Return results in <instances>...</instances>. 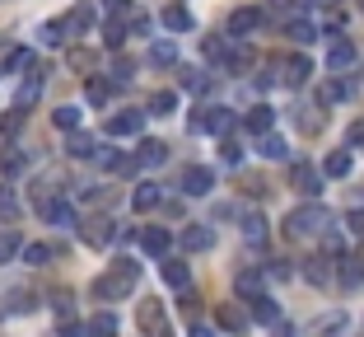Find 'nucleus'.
<instances>
[{"mask_svg": "<svg viewBox=\"0 0 364 337\" xmlns=\"http://www.w3.org/2000/svg\"><path fill=\"white\" fill-rule=\"evenodd\" d=\"M350 145H364V122H355V127H350Z\"/></svg>", "mask_w": 364, "mask_h": 337, "instance_id": "nucleus-52", "label": "nucleus"}, {"mask_svg": "<svg viewBox=\"0 0 364 337\" xmlns=\"http://www.w3.org/2000/svg\"><path fill=\"white\" fill-rule=\"evenodd\" d=\"M327 5H332V0H327Z\"/></svg>", "mask_w": 364, "mask_h": 337, "instance_id": "nucleus-58", "label": "nucleus"}, {"mask_svg": "<svg viewBox=\"0 0 364 337\" xmlns=\"http://www.w3.org/2000/svg\"><path fill=\"white\" fill-rule=\"evenodd\" d=\"M187 337H215V328H205V323H196V328H192V333H187Z\"/></svg>", "mask_w": 364, "mask_h": 337, "instance_id": "nucleus-53", "label": "nucleus"}, {"mask_svg": "<svg viewBox=\"0 0 364 337\" xmlns=\"http://www.w3.org/2000/svg\"><path fill=\"white\" fill-rule=\"evenodd\" d=\"M327 225H332V216H327V207H322V202H304V207H294L285 216V234H289V239H313V234H327Z\"/></svg>", "mask_w": 364, "mask_h": 337, "instance_id": "nucleus-2", "label": "nucleus"}, {"mask_svg": "<svg viewBox=\"0 0 364 337\" xmlns=\"http://www.w3.org/2000/svg\"><path fill=\"white\" fill-rule=\"evenodd\" d=\"M234 122H238L234 108H225V103H220V108H201L192 127L196 131H210V136H229V131H234Z\"/></svg>", "mask_w": 364, "mask_h": 337, "instance_id": "nucleus-5", "label": "nucleus"}, {"mask_svg": "<svg viewBox=\"0 0 364 337\" xmlns=\"http://www.w3.org/2000/svg\"><path fill=\"white\" fill-rule=\"evenodd\" d=\"M350 94H355V85H350V80H346V76H332L327 85L318 89V103H322V108H332V103H346Z\"/></svg>", "mask_w": 364, "mask_h": 337, "instance_id": "nucleus-17", "label": "nucleus"}, {"mask_svg": "<svg viewBox=\"0 0 364 337\" xmlns=\"http://www.w3.org/2000/svg\"><path fill=\"white\" fill-rule=\"evenodd\" d=\"M276 5H289V0H276Z\"/></svg>", "mask_w": 364, "mask_h": 337, "instance_id": "nucleus-56", "label": "nucleus"}, {"mask_svg": "<svg viewBox=\"0 0 364 337\" xmlns=\"http://www.w3.org/2000/svg\"><path fill=\"white\" fill-rule=\"evenodd\" d=\"M19 249H23V244H19V234H14V229H0V262H10Z\"/></svg>", "mask_w": 364, "mask_h": 337, "instance_id": "nucleus-43", "label": "nucleus"}, {"mask_svg": "<svg viewBox=\"0 0 364 337\" xmlns=\"http://www.w3.org/2000/svg\"><path fill=\"white\" fill-rule=\"evenodd\" d=\"M271 122H276V108H271V103H257V108H252V113L243 118V127L252 131V136H267Z\"/></svg>", "mask_w": 364, "mask_h": 337, "instance_id": "nucleus-25", "label": "nucleus"}, {"mask_svg": "<svg viewBox=\"0 0 364 337\" xmlns=\"http://www.w3.org/2000/svg\"><path fill=\"white\" fill-rule=\"evenodd\" d=\"M257 155H262V160H285L289 141H285V136H276V131H267V136H257Z\"/></svg>", "mask_w": 364, "mask_h": 337, "instance_id": "nucleus-28", "label": "nucleus"}, {"mask_svg": "<svg viewBox=\"0 0 364 337\" xmlns=\"http://www.w3.org/2000/svg\"><path fill=\"white\" fill-rule=\"evenodd\" d=\"M210 244H215L210 225H182V249H187V253H205Z\"/></svg>", "mask_w": 364, "mask_h": 337, "instance_id": "nucleus-19", "label": "nucleus"}, {"mask_svg": "<svg viewBox=\"0 0 364 337\" xmlns=\"http://www.w3.org/2000/svg\"><path fill=\"white\" fill-rule=\"evenodd\" d=\"M164 28H168V33H192L196 19H192L187 5H168V10H164Z\"/></svg>", "mask_w": 364, "mask_h": 337, "instance_id": "nucleus-24", "label": "nucleus"}, {"mask_svg": "<svg viewBox=\"0 0 364 337\" xmlns=\"http://www.w3.org/2000/svg\"><path fill=\"white\" fill-rule=\"evenodd\" d=\"M38 98H43V76L33 71V80H23V89H19V103H14V108H28V103H38Z\"/></svg>", "mask_w": 364, "mask_h": 337, "instance_id": "nucleus-38", "label": "nucleus"}, {"mask_svg": "<svg viewBox=\"0 0 364 337\" xmlns=\"http://www.w3.org/2000/svg\"><path fill=\"white\" fill-rule=\"evenodd\" d=\"M164 202V192H159V183H136V192H131V207L145 216V211H154Z\"/></svg>", "mask_w": 364, "mask_h": 337, "instance_id": "nucleus-23", "label": "nucleus"}, {"mask_svg": "<svg viewBox=\"0 0 364 337\" xmlns=\"http://www.w3.org/2000/svg\"><path fill=\"white\" fill-rule=\"evenodd\" d=\"M127 38H131V14H107L103 19V47L107 52H122Z\"/></svg>", "mask_w": 364, "mask_h": 337, "instance_id": "nucleus-10", "label": "nucleus"}, {"mask_svg": "<svg viewBox=\"0 0 364 337\" xmlns=\"http://www.w3.org/2000/svg\"><path fill=\"white\" fill-rule=\"evenodd\" d=\"M136 323H140V333L145 337H173V328H168V314H164V300H140V309H136Z\"/></svg>", "mask_w": 364, "mask_h": 337, "instance_id": "nucleus-3", "label": "nucleus"}, {"mask_svg": "<svg viewBox=\"0 0 364 337\" xmlns=\"http://www.w3.org/2000/svg\"><path fill=\"white\" fill-rule=\"evenodd\" d=\"M43 216L52 220L56 229H80V211L70 207V202H61V197H52V202H47V207H43Z\"/></svg>", "mask_w": 364, "mask_h": 337, "instance_id": "nucleus-13", "label": "nucleus"}, {"mask_svg": "<svg viewBox=\"0 0 364 337\" xmlns=\"http://www.w3.org/2000/svg\"><path fill=\"white\" fill-rule=\"evenodd\" d=\"M309 76H313V61H309L304 52H294V56L285 61V76H280V80H285L289 89H299V85H309Z\"/></svg>", "mask_w": 364, "mask_h": 337, "instance_id": "nucleus-18", "label": "nucleus"}, {"mask_svg": "<svg viewBox=\"0 0 364 337\" xmlns=\"http://www.w3.org/2000/svg\"><path fill=\"white\" fill-rule=\"evenodd\" d=\"M23 169H28V155H23L19 145H5V150H0V178H19Z\"/></svg>", "mask_w": 364, "mask_h": 337, "instance_id": "nucleus-22", "label": "nucleus"}, {"mask_svg": "<svg viewBox=\"0 0 364 337\" xmlns=\"http://www.w3.org/2000/svg\"><path fill=\"white\" fill-rule=\"evenodd\" d=\"M103 14H131V0H98Z\"/></svg>", "mask_w": 364, "mask_h": 337, "instance_id": "nucleus-49", "label": "nucleus"}, {"mask_svg": "<svg viewBox=\"0 0 364 337\" xmlns=\"http://www.w3.org/2000/svg\"><path fill=\"white\" fill-rule=\"evenodd\" d=\"M136 281H140V262L136 258H117V262H107V272L94 281V295L98 300H127L131 291H136Z\"/></svg>", "mask_w": 364, "mask_h": 337, "instance_id": "nucleus-1", "label": "nucleus"}, {"mask_svg": "<svg viewBox=\"0 0 364 337\" xmlns=\"http://www.w3.org/2000/svg\"><path fill=\"white\" fill-rule=\"evenodd\" d=\"M112 89H117V85H107V80H89V103H94V108H103L107 98H112Z\"/></svg>", "mask_w": 364, "mask_h": 337, "instance_id": "nucleus-41", "label": "nucleus"}, {"mask_svg": "<svg viewBox=\"0 0 364 337\" xmlns=\"http://www.w3.org/2000/svg\"><path fill=\"white\" fill-rule=\"evenodd\" d=\"M285 38H294L299 47H309L313 38H318V33H313V19H309V14H294V19H289V28H285Z\"/></svg>", "mask_w": 364, "mask_h": 337, "instance_id": "nucleus-31", "label": "nucleus"}, {"mask_svg": "<svg viewBox=\"0 0 364 337\" xmlns=\"http://www.w3.org/2000/svg\"><path fill=\"white\" fill-rule=\"evenodd\" d=\"M19 127H23V108H10L0 118V136H19Z\"/></svg>", "mask_w": 364, "mask_h": 337, "instance_id": "nucleus-46", "label": "nucleus"}, {"mask_svg": "<svg viewBox=\"0 0 364 337\" xmlns=\"http://www.w3.org/2000/svg\"><path fill=\"white\" fill-rule=\"evenodd\" d=\"M65 155H70V160H94V155H98V141H94V136H85V131H70Z\"/></svg>", "mask_w": 364, "mask_h": 337, "instance_id": "nucleus-27", "label": "nucleus"}, {"mask_svg": "<svg viewBox=\"0 0 364 337\" xmlns=\"http://www.w3.org/2000/svg\"><path fill=\"white\" fill-rule=\"evenodd\" d=\"M173 108H178V94H173V89H159V94L150 98V118H168Z\"/></svg>", "mask_w": 364, "mask_h": 337, "instance_id": "nucleus-36", "label": "nucleus"}, {"mask_svg": "<svg viewBox=\"0 0 364 337\" xmlns=\"http://www.w3.org/2000/svg\"><path fill=\"white\" fill-rule=\"evenodd\" d=\"M65 38H70V33H65V24L61 19H52V24H43V43L47 47H61Z\"/></svg>", "mask_w": 364, "mask_h": 337, "instance_id": "nucleus-42", "label": "nucleus"}, {"mask_svg": "<svg viewBox=\"0 0 364 337\" xmlns=\"http://www.w3.org/2000/svg\"><path fill=\"white\" fill-rule=\"evenodd\" d=\"M336 281L341 286H364V262L360 258H336Z\"/></svg>", "mask_w": 364, "mask_h": 337, "instance_id": "nucleus-29", "label": "nucleus"}, {"mask_svg": "<svg viewBox=\"0 0 364 337\" xmlns=\"http://www.w3.org/2000/svg\"><path fill=\"white\" fill-rule=\"evenodd\" d=\"M164 160H168V145H164V141H140V150H136V169H159Z\"/></svg>", "mask_w": 364, "mask_h": 337, "instance_id": "nucleus-21", "label": "nucleus"}, {"mask_svg": "<svg viewBox=\"0 0 364 337\" xmlns=\"http://www.w3.org/2000/svg\"><path fill=\"white\" fill-rule=\"evenodd\" d=\"M70 66H75V71H89V66H94V56H89V52H70Z\"/></svg>", "mask_w": 364, "mask_h": 337, "instance_id": "nucleus-51", "label": "nucleus"}, {"mask_svg": "<svg viewBox=\"0 0 364 337\" xmlns=\"http://www.w3.org/2000/svg\"><path fill=\"white\" fill-rule=\"evenodd\" d=\"M215 323L225 328V333H247V323H252V318H247V309H243V305H220Z\"/></svg>", "mask_w": 364, "mask_h": 337, "instance_id": "nucleus-20", "label": "nucleus"}, {"mask_svg": "<svg viewBox=\"0 0 364 337\" xmlns=\"http://www.w3.org/2000/svg\"><path fill=\"white\" fill-rule=\"evenodd\" d=\"M289 183H294V192L299 197H309V202H318V192H322V174L313 169V164H294V174H289Z\"/></svg>", "mask_w": 364, "mask_h": 337, "instance_id": "nucleus-8", "label": "nucleus"}, {"mask_svg": "<svg viewBox=\"0 0 364 337\" xmlns=\"http://www.w3.org/2000/svg\"><path fill=\"white\" fill-rule=\"evenodd\" d=\"M159 272H164V281L173 286V291H187L192 286V267L182 258H159Z\"/></svg>", "mask_w": 364, "mask_h": 337, "instance_id": "nucleus-16", "label": "nucleus"}, {"mask_svg": "<svg viewBox=\"0 0 364 337\" xmlns=\"http://www.w3.org/2000/svg\"><path fill=\"white\" fill-rule=\"evenodd\" d=\"M238 295H247V300H252V295H262V276L257 272H238Z\"/></svg>", "mask_w": 364, "mask_h": 337, "instance_id": "nucleus-45", "label": "nucleus"}, {"mask_svg": "<svg viewBox=\"0 0 364 337\" xmlns=\"http://www.w3.org/2000/svg\"><path fill=\"white\" fill-rule=\"evenodd\" d=\"M215 187V169H205V164H187L182 169V192L187 197H205Z\"/></svg>", "mask_w": 364, "mask_h": 337, "instance_id": "nucleus-7", "label": "nucleus"}, {"mask_svg": "<svg viewBox=\"0 0 364 337\" xmlns=\"http://www.w3.org/2000/svg\"><path fill=\"white\" fill-rule=\"evenodd\" d=\"M350 150H332V155H327V160H322V174H327V178H346V174H350Z\"/></svg>", "mask_w": 364, "mask_h": 337, "instance_id": "nucleus-32", "label": "nucleus"}, {"mask_svg": "<svg viewBox=\"0 0 364 337\" xmlns=\"http://www.w3.org/2000/svg\"><path fill=\"white\" fill-rule=\"evenodd\" d=\"M313 333H318V337H336V333H346V314H341V309L322 314L318 323H313Z\"/></svg>", "mask_w": 364, "mask_h": 337, "instance_id": "nucleus-35", "label": "nucleus"}, {"mask_svg": "<svg viewBox=\"0 0 364 337\" xmlns=\"http://www.w3.org/2000/svg\"><path fill=\"white\" fill-rule=\"evenodd\" d=\"M173 61H178V43H173V38H159V43L150 47V66L164 71V66H173Z\"/></svg>", "mask_w": 364, "mask_h": 337, "instance_id": "nucleus-33", "label": "nucleus"}, {"mask_svg": "<svg viewBox=\"0 0 364 337\" xmlns=\"http://www.w3.org/2000/svg\"><path fill=\"white\" fill-rule=\"evenodd\" d=\"M19 258L28 262V267H47V262H52V249H47V244H23Z\"/></svg>", "mask_w": 364, "mask_h": 337, "instance_id": "nucleus-37", "label": "nucleus"}, {"mask_svg": "<svg viewBox=\"0 0 364 337\" xmlns=\"http://www.w3.org/2000/svg\"><path fill=\"white\" fill-rule=\"evenodd\" d=\"M61 24H65V33H70V38H85V33L94 28V5H89V0H80V5L65 14Z\"/></svg>", "mask_w": 364, "mask_h": 337, "instance_id": "nucleus-15", "label": "nucleus"}, {"mask_svg": "<svg viewBox=\"0 0 364 337\" xmlns=\"http://www.w3.org/2000/svg\"><path fill=\"white\" fill-rule=\"evenodd\" d=\"M61 337H89V333H85V328H75V323H70V328H61Z\"/></svg>", "mask_w": 364, "mask_h": 337, "instance_id": "nucleus-54", "label": "nucleus"}, {"mask_svg": "<svg viewBox=\"0 0 364 337\" xmlns=\"http://www.w3.org/2000/svg\"><path fill=\"white\" fill-rule=\"evenodd\" d=\"M360 61V47L346 38V33H336V38H327V71L332 76H341V71H350V66Z\"/></svg>", "mask_w": 364, "mask_h": 337, "instance_id": "nucleus-4", "label": "nucleus"}, {"mask_svg": "<svg viewBox=\"0 0 364 337\" xmlns=\"http://www.w3.org/2000/svg\"><path fill=\"white\" fill-rule=\"evenodd\" d=\"M28 61H33V52H28V47H19V52H10V61H5V76H14V71H23Z\"/></svg>", "mask_w": 364, "mask_h": 337, "instance_id": "nucleus-47", "label": "nucleus"}, {"mask_svg": "<svg viewBox=\"0 0 364 337\" xmlns=\"http://www.w3.org/2000/svg\"><path fill=\"white\" fill-rule=\"evenodd\" d=\"M178 85L187 89V94H205V89H210V76H205V71H196V66H182V71H178Z\"/></svg>", "mask_w": 364, "mask_h": 337, "instance_id": "nucleus-30", "label": "nucleus"}, {"mask_svg": "<svg viewBox=\"0 0 364 337\" xmlns=\"http://www.w3.org/2000/svg\"><path fill=\"white\" fill-rule=\"evenodd\" d=\"M140 249L150 253V258H168V249H173V234L164 225H145L140 229Z\"/></svg>", "mask_w": 364, "mask_h": 337, "instance_id": "nucleus-11", "label": "nucleus"}, {"mask_svg": "<svg viewBox=\"0 0 364 337\" xmlns=\"http://www.w3.org/2000/svg\"><path fill=\"white\" fill-rule=\"evenodd\" d=\"M276 337H299V328H289V323H280V328H276Z\"/></svg>", "mask_w": 364, "mask_h": 337, "instance_id": "nucleus-55", "label": "nucleus"}, {"mask_svg": "<svg viewBox=\"0 0 364 337\" xmlns=\"http://www.w3.org/2000/svg\"><path fill=\"white\" fill-rule=\"evenodd\" d=\"M247 318H252V323H280V305L271 300L267 291H262V295H252V300H247Z\"/></svg>", "mask_w": 364, "mask_h": 337, "instance_id": "nucleus-14", "label": "nucleus"}, {"mask_svg": "<svg viewBox=\"0 0 364 337\" xmlns=\"http://www.w3.org/2000/svg\"><path fill=\"white\" fill-rule=\"evenodd\" d=\"M220 160H225L229 169H238V164H243V145H238V141H229V136H225V141H220Z\"/></svg>", "mask_w": 364, "mask_h": 337, "instance_id": "nucleus-44", "label": "nucleus"}, {"mask_svg": "<svg viewBox=\"0 0 364 337\" xmlns=\"http://www.w3.org/2000/svg\"><path fill=\"white\" fill-rule=\"evenodd\" d=\"M360 10H364V0H360Z\"/></svg>", "mask_w": 364, "mask_h": 337, "instance_id": "nucleus-57", "label": "nucleus"}, {"mask_svg": "<svg viewBox=\"0 0 364 337\" xmlns=\"http://www.w3.org/2000/svg\"><path fill=\"white\" fill-rule=\"evenodd\" d=\"M346 229H350V234H364V211H350V216H346Z\"/></svg>", "mask_w": 364, "mask_h": 337, "instance_id": "nucleus-50", "label": "nucleus"}, {"mask_svg": "<svg viewBox=\"0 0 364 337\" xmlns=\"http://www.w3.org/2000/svg\"><path fill=\"white\" fill-rule=\"evenodd\" d=\"M0 216H5V220H14V216H19V202H14V192H10V187H0Z\"/></svg>", "mask_w": 364, "mask_h": 337, "instance_id": "nucleus-48", "label": "nucleus"}, {"mask_svg": "<svg viewBox=\"0 0 364 337\" xmlns=\"http://www.w3.org/2000/svg\"><path fill=\"white\" fill-rule=\"evenodd\" d=\"M262 24H267V14H262V10H252V5H238V10L229 14V38H238V43H243L247 33H257Z\"/></svg>", "mask_w": 364, "mask_h": 337, "instance_id": "nucleus-6", "label": "nucleus"}, {"mask_svg": "<svg viewBox=\"0 0 364 337\" xmlns=\"http://www.w3.org/2000/svg\"><path fill=\"white\" fill-rule=\"evenodd\" d=\"M117 314H112V309H98V314L94 318H89V323H85V333L89 337H117Z\"/></svg>", "mask_w": 364, "mask_h": 337, "instance_id": "nucleus-26", "label": "nucleus"}, {"mask_svg": "<svg viewBox=\"0 0 364 337\" xmlns=\"http://www.w3.org/2000/svg\"><path fill=\"white\" fill-rule=\"evenodd\" d=\"M80 234H85V244H89V249H107V244L117 239L122 229H117V220H107V216H98V220H89V225L80 229Z\"/></svg>", "mask_w": 364, "mask_h": 337, "instance_id": "nucleus-9", "label": "nucleus"}, {"mask_svg": "<svg viewBox=\"0 0 364 337\" xmlns=\"http://www.w3.org/2000/svg\"><path fill=\"white\" fill-rule=\"evenodd\" d=\"M243 239L247 244H267V220L262 216H243Z\"/></svg>", "mask_w": 364, "mask_h": 337, "instance_id": "nucleus-39", "label": "nucleus"}, {"mask_svg": "<svg viewBox=\"0 0 364 337\" xmlns=\"http://www.w3.org/2000/svg\"><path fill=\"white\" fill-rule=\"evenodd\" d=\"M52 122H56L61 131H80V122H85V113H80L75 103H61V108L52 113Z\"/></svg>", "mask_w": 364, "mask_h": 337, "instance_id": "nucleus-34", "label": "nucleus"}, {"mask_svg": "<svg viewBox=\"0 0 364 337\" xmlns=\"http://www.w3.org/2000/svg\"><path fill=\"white\" fill-rule=\"evenodd\" d=\"M304 276H309L313 286H327V281H332V272H327V258H309V262H304Z\"/></svg>", "mask_w": 364, "mask_h": 337, "instance_id": "nucleus-40", "label": "nucleus"}, {"mask_svg": "<svg viewBox=\"0 0 364 337\" xmlns=\"http://www.w3.org/2000/svg\"><path fill=\"white\" fill-rule=\"evenodd\" d=\"M145 118L150 113H140V108L117 113V118H107V136H136V131H145Z\"/></svg>", "mask_w": 364, "mask_h": 337, "instance_id": "nucleus-12", "label": "nucleus"}]
</instances>
